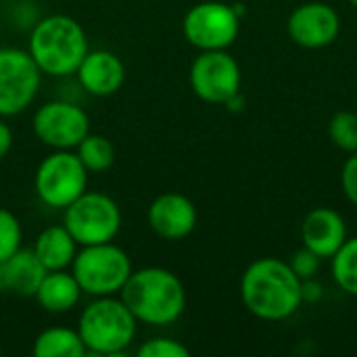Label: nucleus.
Instances as JSON below:
<instances>
[{"mask_svg":"<svg viewBox=\"0 0 357 357\" xmlns=\"http://www.w3.org/2000/svg\"><path fill=\"white\" fill-rule=\"evenodd\" d=\"M303 280L289 261L276 257L255 259L241 278V299L259 320L278 322L291 318L303 303Z\"/></svg>","mask_w":357,"mask_h":357,"instance_id":"1","label":"nucleus"},{"mask_svg":"<svg viewBox=\"0 0 357 357\" xmlns=\"http://www.w3.org/2000/svg\"><path fill=\"white\" fill-rule=\"evenodd\" d=\"M134 318L149 326H169L186 310L182 280L165 268H142L130 274L119 293Z\"/></svg>","mask_w":357,"mask_h":357,"instance_id":"2","label":"nucleus"},{"mask_svg":"<svg viewBox=\"0 0 357 357\" xmlns=\"http://www.w3.org/2000/svg\"><path fill=\"white\" fill-rule=\"evenodd\" d=\"M88 50L90 46L84 27L69 15L44 17L29 33L27 52L40 71L52 77L75 75Z\"/></svg>","mask_w":357,"mask_h":357,"instance_id":"3","label":"nucleus"},{"mask_svg":"<svg viewBox=\"0 0 357 357\" xmlns=\"http://www.w3.org/2000/svg\"><path fill=\"white\" fill-rule=\"evenodd\" d=\"M138 320L128 310V305L113 297H96L90 305L84 307L77 333L92 356L117 357L136 339Z\"/></svg>","mask_w":357,"mask_h":357,"instance_id":"4","label":"nucleus"},{"mask_svg":"<svg viewBox=\"0 0 357 357\" xmlns=\"http://www.w3.org/2000/svg\"><path fill=\"white\" fill-rule=\"evenodd\" d=\"M132 272L130 255L113 243L82 247L71 264V274L82 293L90 297L119 295Z\"/></svg>","mask_w":357,"mask_h":357,"instance_id":"5","label":"nucleus"},{"mask_svg":"<svg viewBox=\"0 0 357 357\" xmlns=\"http://www.w3.org/2000/svg\"><path fill=\"white\" fill-rule=\"evenodd\" d=\"M63 211V226L79 247L113 243L121 230V209L102 192L86 190Z\"/></svg>","mask_w":357,"mask_h":357,"instance_id":"6","label":"nucleus"},{"mask_svg":"<svg viewBox=\"0 0 357 357\" xmlns=\"http://www.w3.org/2000/svg\"><path fill=\"white\" fill-rule=\"evenodd\" d=\"M38 199L52 209H65L88 188V169L71 151H54L36 169Z\"/></svg>","mask_w":357,"mask_h":357,"instance_id":"7","label":"nucleus"},{"mask_svg":"<svg viewBox=\"0 0 357 357\" xmlns=\"http://www.w3.org/2000/svg\"><path fill=\"white\" fill-rule=\"evenodd\" d=\"M238 29V13L230 4L218 0L195 4L182 21L184 38L199 50H228L234 44Z\"/></svg>","mask_w":357,"mask_h":357,"instance_id":"8","label":"nucleus"},{"mask_svg":"<svg viewBox=\"0 0 357 357\" xmlns=\"http://www.w3.org/2000/svg\"><path fill=\"white\" fill-rule=\"evenodd\" d=\"M42 71L27 50L0 48V117H15L31 107Z\"/></svg>","mask_w":357,"mask_h":357,"instance_id":"9","label":"nucleus"},{"mask_svg":"<svg viewBox=\"0 0 357 357\" xmlns=\"http://www.w3.org/2000/svg\"><path fill=\"white\" fill-rule=\"evenodd\" d=\"M190 88L209 105H228L241 94V67L228 50H201L190 65Z\"/></svg>","mask_w":357,"mask_h":357,"instance_id":"10","label":"nucleus"},{"mask_svg":"<svg viewBox=\"0 0 357 357\" xmlns=\"http://www.w3.org/2000/svg\"><path fill=\"white\" fill-rule=\"evenodd\" d=\"M33 134L54 151H71L90 134V117L75 102L50 100L36 111Z\"/></svg>","mask_w":357,"mask_h":357,"instance_id":"11","label":"nucleus"},{"mask_svg":"<svg viewBox=\"0 0 357 357\" xmlns=\"http://www.w3.org/2000/svg\"><path fill=\"white\" fill-rule=\"evenodd\" d=\"M287 31L295 44L316 50L339 38L341 19L339 13L326 2H305L289 15Z\"/></svg>","mask_w":357,"mask_h":357,"instance_id":"12","label":"nucleus"},{"mask_svg":"<svg viewBox=\"0 0 357 357\" xmlns=\"http://www.w3.org/2000/svg\"><path fill=\"white\" fill-rule=\"evenodd\" d=\"M197 207L180 192L159 195L149 207L151 230L165 241H182L197 228Z\"/></svg>","mask_w":357,"mask_h":357,"instance_id":"13","label":"nucleus"},{"mask_svg":"<svg viewBox=\"0 0 357 357\" xmlns=\"http://www.w3.org/2000/svg\"><path fill=\"white\" fill-rule=\"evenodd\" d=\"M347 241V226L339 211L331 207L312 209L301 224V243L320 259H331Z\"/></svg>","mask_w":357,"mask_h":357,"instance_id":"14","label":"nucleus"},{"mask_svg":"<svg viewBox=\"0 0 357 357\" xmlns=\"http://www.w3.org/2000/svg\"><path fill=\"white\" fill-rule=\"evenodd\" d=\"M75 75L84 92L92 96H111L123 86L126 67L111 50H88Z\"/></svg>","mask_w":357,"mask_h":357,"instance_id":"15","label":"nucleus"},{"mask_svg":"<svg viewBox=\"0 0 357 357\" xmlns=\"http://www.w3.org/2000/svg\"><path fill=\"white\" fill-rule=\"evenodd\" d=\"M46 270L38 261L33 249H19L0 261V293L17 297H33Z\"/></svg>","mask_w":357,"mask_h":357,"instance_id":"16","label":"nucleus"},{"mask_svg":"<svg viewBox=\"0 0 357 357\" xmlns=\"http://www.w3.org/2000/svg\"><path fill=\"white\" fill-rule=\"evenodd\" d=\"M82 287L77 284L75 276L67 270L46 272L38 284L36 301L48 314H67L71 312L82 299Z\"/></svg>","mask_w":357,"mask_h":357,"instance_id":"17","label":"nucleus"},{"mask_svg":"<svg viewBox=\"0 0 357 357\" xmlns=\"http://www.w3.org/2000/svg\"><path fill=\"white\" fill-rule=\"evenodd\" d=\"M77 247L79 245L69 234V230L63 224H59V226H48L38 234L33 243V253L46 272H54V270L71 268Z\"/></svg>","mask_w":357,"mask_h":357,"instance_id":"18","label":"nucleus"},{"mask_svg":"<svg viewBox=\"0 0 357 357\" xmlns=\"http://www.w3.org/2000/svg\"><path fill=\"white\" fill-rule=\"evenodd\" d=\"M36 357H84L88 349L77 333V328L52 326L42 331L31 347Z\"/></svg>","mask_w":357,"mask_h":357,"instance_id":"19","label":"nucleus"},{"mask_svg":"<svg viewBox=\"0 0 357 357\" xmlns=\"http://www.w3.org/2000/svg\"><path fill=\"white\" fill-rule=\"evenodd\" d=\"M75 155L88 169V174H100L113 167L115 163V146L107 136L100 134H88L77 146Z\"/></svg>","mask_w":357,"mask_h":357,"instance_id":"20","label":"nucleus"},{"mask_svg":"<svg viewBox=\"0 0 357 357\" xmlns=\"http://www.w3.org/2000/svg\"><path fill=\"white\" fill-rule=\"evenodd\" d=\"M331 270L337 287L347 295L357 297V236L347 238L331 257Z\"/></svg>","mask_w":357,"mask_h":357,"instance_id":"21","label":"nucleus"},{"mask_svg":"<svg viewBox=\"0 0 357 357\" xmlns=\"http://www.w3.org/2000/svg\"><path fill=\"white\" fill-rule=\"evenodd\" d=\"M328 136L333 144L345 153L357 151V113L339 111L328 121Z\"/></svg>","mask_w":357,"mask_h":357,"instance_id":"22","label":"nucleus"},{"mask_svg":"<svg viewBox=\"0 0 357 357\" xmlns=\"http://www.w3.org/2000/svg\"><path fill=\"white\" fill-rule=\"evenodd\" d=\"M21 243H23V228L19 218L13 211L0 207V261L17 253L21 249Z\"/></svg>","mask_w":357,"mask_h":357,"instance_id":"23","label":"nucleus"},{"mask_svg":"<svg viewBox=\"0 0 357 357\" xmlns=\"http://www.w3.org/2000/svg\"><path fill=\"white\" fill-rule=\"evenodd\" d=\"M138 357H188L190 351L186 345H182L176 339H167V337H157L151 339L146 343L140 345V349L136 351Z\"/></svg>","mask_w":357,"mask_h":357,"instance_id":"24","label":"nucleus"},{"mask_svg":"<svg viewBox=\"0 0 357 357\" xmlns=\"http://www.w3.org/2000/svg\"><path fill=\"white\" fill-rule=\"evenodd\" d=\"M291 264V268H293V272L301 278V280H310V278H314L316 274H318V270H320V257L316 255V253H312L310 249H299L295 255H293V259L289 261Z\"/></svg>","mask_w":357,"mask_h":357,"instance_id":"25","label":"nucleus"},{"mask_svg":"<svg viewBox=\"0 0 357 357\" xmlns=\"http://www.w3.org/2000/svg\"><path fill=\"white\" fill-rule=\"evenodd\" d=\"M341 186H343V192H345L347 201L357 207V151L351 153V157H347V161L343 165Z\"/></svg>","mask_w":357,"mask_h":357,"instance_id":"26","label":"nucleus"},{"mask_svg":"<svg viewBox=\"0 0 357 357\" xmlns=\"http://www.w3.org/2000/svg\"><path fill=\"white\" fill-rule=\"evenodd\" d=\"M10 149H13V130L4 121V117H0V161L8 155Z\"/></svg>","mask_w":357,"mask_h":357,"instance_id":"27","label":"nucleus"},{"mask_svg":"<svg viewBox=\"0 0 357 357\" xmlns=\"http://www.w3.org/2000/svg\"><path fill=\"white\" fill-rule=\"evenodd\" d=\"M303 301H310V303H314V301H318L320 297H322V287L314 280V278H310V280H303Z\"/></svg>","mask_w":357,"mask_h":357,"instance_id":"28","label":"nucleus"},{"mask_svg":"<svg viewBox=\"0 0 357 357\" xmlns=\"http://www.w3.org/2000/svg\"><path fill=\"white\" fill-rule=\"evenodd\" d=\"M349 2H351V4H354V6L357 8V0H349Z\"/></svg>","mask_w":357,"mask_h":357,"instance_id":"29","label":"nucleus"}]
</instances>
